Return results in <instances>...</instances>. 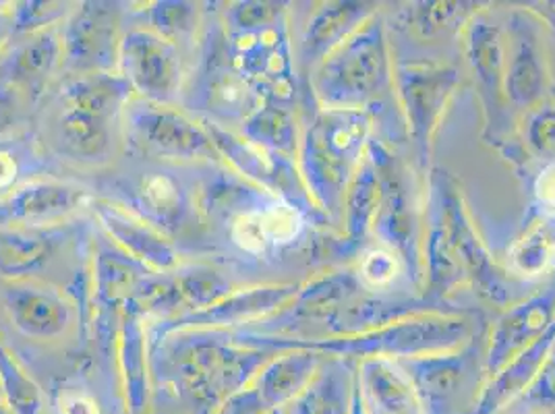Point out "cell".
I'll return each mask as SVG.
<instances>
[{
  "instance_id": "6da1fadb",
  "label": "cell",
  "mask_w": 555,
  "mask_h": 414,
  "mask_svg": "<svg viewBox=\"0 0 555 414\" xmlns=\"http://www.w3.org/2000/svg\"><path fill=\"white\" fill-rule=\"evenodd\" d=\"M164 377L202 413L247 388L255 375L276 354L266 348L241 345L229 329H189L154 346Z\"/></svg>"
},
{
  "instance_id": "7a4b0ae2",
  "label": "cell",
  "mask_w": 555,
  "mask_h": 414,
  "mask_svg": "<svg viewBox=\"0 0 555 414\" xmlns=\"http://www.w3.org/2000/svg\"><path fill=\"white\" fill-rule=\"evenodd\" d=\"M481 323L466 313H425L402 322L390 323L377 329L352 336L334 338H295L272 336L254 329L234 332L241 345L266 348L272 352L282 350H313L322 357H340L350 361L363 359H411L423 354L448 352L466 345Z\"/></svg>"
},
{
  "instance_id": "3957f363",
  "label": "cell",
  "mask_w": 555,
  "mask_h": 414,
  "mask_svg": "<svg viewBox=\"0 0 555 414\" xmlns=\"http://www.w3.org/2000/svg\"><path fill=\"white\" fill-rule=\"evenodd\" d=\"M373 138L370 111L318 106L301 129L297 166L313 204L340 220L347 191Z\"/></svg>"
},
{
  "instance_id": "277c9868",
  "label": "cell",
  "mask_w": 555,
  "mask_h": 414,
  "mask_svg": "<svg viewBox=\"0 0 555 414\" xmlns=\"http://www.w3.org/2000/svg\"><path fill=\"white\" fill-rule=\"evenodd\" d=\"M392 86V59L379 13L332 50L311 77L315 104L322 108L370 111Z\"/></svg>"
},
{
  "instance_id": "5b68a950",
  "label": "cell",
  "mask_w": 555,
  "mask_h": 414,
  "mask_svg": "<svg viewBox=\"0 0 555 414\" xmlns=\"http://www.w3.org/2000/svg\"><path fill=\"white\" fill-rule=\"evenodd\" d=\"M487 327L454 350L396 361L411 381L421 414H473L487 379Z\"/></svg>"
},
{
  "instance_id": "8992f818",
  "label": "cell",
  "mask_w": 555,
  "mask_h": 414,
  "mask_svg": "<svg viewBox=\"0 0 555 414\" xmlns=\"http://www.w3.org/2000/svg\"><path fill=\"white\" fill-rule=\"evenodd\" d=\"M367 156L375 164L379 179V202L371 232L382 247L402 259L409 277L421 284L423 232L413 181L409 179L404 164L382 139L371 138Z\"/></svg>"
},
{
  "instance_id": "52a82bcc",
  "label": "cell",
  "mask_w": 555,
  "mask_h": 414,
  "mask_svg": "<svg viewBox=\"0 0 555 414\" xmlns=\"http://www.w3.org/2000/svg\"><path fill=\"white\" fill-rule=\"evenodd\" d=\"M427 202L440 214L448 243L466 280L473 282L477 293L491 302L508 305L514 300V280L493 261L479 232L475 229L459 183L443 170L429 174Z\"/></svg>"
},
{
  "instance_id": "ba28073f",
  "label": "cell",
  "mask_w": 555,
  "mask_h": 414,
  "mask_svg": "<svg viewBox=\"0 0 555 414\" xmlns=\"http://www.w3.org/2000/svg\"><path fill=\"white\" fill-rule=\"evenodd\" d=\"M204 122L208 127L209 138L220 160L227 161L236 177L297 207L309 220V224L330 222L313 204L307 186L302 183L301 172L295 158L263 150L251 141H247L241 133L227 129L222 125H216L209 120Z\"/></svg>"
},
{
  "instance_id": "9c48e42d",
  "label": "cell",
  "mask_w": 555,
  "mask_h": 414,
  "mask_svg": "<svg viewBox=\"0 0 555 414\" xmlns=\"http://www.w3.org/2000/svg\"><path fill=\"white\" fill-rule=\"evenodd\" d=\"M127 133L139 152L175 161L220 160L204 120L170 104L133 98L125 108Z\"/></svg>"
},
{
  "instance_id": "30bf717a",
  "label": "cell",
  "mask_w": 555,
  "mask_h": 414,
  "mask_svg": "<svg viewBox=\"0 0 555 414\" xmlns=\"http://www.w3.org/2000/svg\"><path fill=\"white\" fill-rule=\"evenodd\" d=\"M227 56L263 102L293 106L297 83L286 20L257 31H229Z\"/></svg>"
},
{
  "instance_id": "8fae6325",
  "label": "cell",
  "mask_w": 555,
  "mask_h": 414,
  "mask_svg": "<svg viewBox=\"0 0 555 414\" xmlns=\"http://www.w3.org/2000/svg\"><path fill=\"white\" fill-rule=\"evenodd\" d=\"M393 86L409 138L413 139L418 161L425 168L448 100L459 86V73L438 63H404L393 69Z\"/></svg>"
},
{
  "instance_id": "7c38bea8",
  "label": "cell",
  "mask_w": 555,
  "mask_h": 414,
  "mask_svg": "<svg viewBox=\"0 0 555 414\" xmlns=\"http://www.w3.org/2000/svg\"><path fill=\"white\" fill-rule=\"evenodd\" d=\"M116 70L125 77L139 100L175 104L183 88L181 50L150 27L125 31Z\"/></svg>"
},
{
  "instance_id": "4fadbf2b",
  "label": "cell",
  "mask_w": 555,
  "mask_h": 414,
  "mask_svg": "<svg viewBox=\"0 0 555 414\" xmlns=\"http://www.w3.org/2000/svg\"><path fill=\"white\" fill-rule=\"evenodd\" d=\"M301 284L272 282L234 288L224 299L199 311H189L172 318H163L147 334L156 345L166 336L189 329H231L245 323H259L278 313L299 293Z\"/></svg>"
},
{
  "instance_id": "5bb4252c",
  "label": "cell",
  "mask_w": 555,
  "mask_h": 414,
  "mask_svg": "<svg viewBox=\"0 0 555 414\" xmlns=\"http://www.w3.org/2000/svg\"><path fill=\"white\" fill-rule=\"evenodd\" d=\"M120 13L113 2H81L61 29L63 67L75 75L116 70L122 42Z\"/></svg>"
},
{
  "instance_id": "9a60e30c",
  "label": "cell",
  "mask_w": 555,
  "mask_h": 414,
  "mask_svg": "<svg viewBox=\"0 0 555 414\" xmlns=\"http://www.w3.org/2000/svg\"><path fill=\"white\" fill-rule=\"evenodd\" d=\"M0 302L11 325L34 340H56L73 325V305L56 288L34 277L2 280Z\"/></svg>"
},
{
  "instance_id": "2e32d148",
  "label": "cell",
  "mask_w": 555,
  "mask_h": 414,
  "mask_svg": "<svg viewBox=\"0 0 555 414\" xmlns=\"http://www.w3.org/2000/svg\"><path fill=\"white\" fill-rule=\"evenodd\" d=\"M555 323V277L529 299L518 300L487 327V377L537 342Z\"/></svg>"
},
{
  "instance_id": "e0dca14e",
  "label": "cell",
  "mask_w": 555,
  "mask_h": 414,
  "mask_svg": "<svg viewBox=\"0 0 555 414\" xmlns=\"http://www.w3.org/2000/svg\"><path fill=\"white\" fill-rule=\"evenodd\" d=\"M90 191L79 184L38 179L15 186L0 197V229L61 224L92 204Z\"/></svg>"
},
{
  "instance_id": "ac0fdd59",
  "label": "cell",
  "mask_w": 555,
  "mask_h": 414,
  "mask_svg": "<svg viewBox=\"0 0 555 414\" xmlns=\"http://www.w3.org/2000/svg\"><path fill=\"white\" fill-rule=\"evenodd\" d=\"M90 207L106 238L152 272L166 274L181 266L179 251L170 243V238L156 227L147 224L143 218H139L129 207L111 199H92Z\"/></svg>"
},
{
  "instance_id": "d6986e66",
  "label": "cell",
  "mask_w": 555,
  "mask_h": 414,
  "mask_svg": "<svg viewBox=\"0 0 555 414\" xmlns=\"http://www.w3.org/2000/svg\"><path fill=\"white\" fill-rule=\"evenodd\" d=\"M59 67H63V38L61 29L52 27L7 48L0 59V83L11 90L42 92Z\"/></svg>"
},
{
  "instance_id": "ffe728a7",
  "label": "cell",
  "mask_w": 555,
  "mask_h": 414,
  "mask_svg": "<svg viewBox=\"0 0 555 414\" xmlns=\"http://www.w3.org/2000/svg\"><path fill=\"white\" fill-rule=\"evenodd\" d=\"M67 241V227H9L0 229V276L27 280L38 274Z\"/></svg>"
},
{
  "instance_id": "44dd1931",
  "label": "cell",
  "mask_w": 555,
  "mask_h": 414,
  "mask_svg": "<svg viewBox=\"0 0 555 414\" xmlns=\"http://www.w3.org/2000/svg\"><path fill=\"white\" fill-rule=\"evenodd\" d=\"M154 272L131 255L120 251L115 243L102 238L93 251V297L106 307H131L141 286Z\"/></svg>"
},
{
  "instance_id": "7402d4cb",
  "label": "cell",
  "mask_w": 555,
  "mask_h": 414,
  "mask_svg": "<svg viewBox=\"0 0 555 414\" xmlns=\"http://www.w3.org/2000/svg\"><path fill=\"white\" fill-rule=\"evenodd\" d=\"M375 13V4L367 2H330L318 9L302 34V63L318 67L332 50L340 47Z\"/></svg>"
},
{
  "instance_id": "603a6c76",
  "label": "cell",
  "mask_w": 555,
  "mask_h": 414,
  "mask_svg": "<svg viewBox=\"0 0 555 414\" xmlns=\"http://www.w3.org/2000/svg\"><path fill=\"white\" fill-rule=\"evenodd\" d=\"M324 359L313 350H282L255 375L251 386L270 411H284L311 384Z\"/></svg>"
},
{
  "instance_id": "cb8c5ba5",
  "label": "cell",
  "mask_w": 555,
  "mask_h": 414,
  "mask_svg": "<svg viewBox=\"0 0 555 414\" xmlns=\"http://www.w3.org/2000/svg\"><path fill=\"white\" fill-rule=\"evenodd\" d=\"M554 342L555 323L537 342L525 348L520 354H516L509 363L487 379L479 404L473 414H500L508 411L522 396V391L531 386Z\"/></svg>"
},
{
  "instance_id": "d4e9b609",
  "label": "cell",
  "mask_w": 555,
  "mask_h": 414,
  "mask_svg": "<svg viewBox=\"0 0 555 414\" xmlns=\"http://www.w3.org/2000/svg\"><path fill=\"white\" fill-rule=\"evenodd\" d=\"M509 38L514 47L508 54L504 90L512 104L531 106L545 90V67L539 34L531 24H527V17L516 15Z\"/></svg>"
},
{
  "instance_id": "484cf974",
  "label": "cell",
  "mask_w": 555,
  "mask_h": 414,
  "mask_svg": "<svg viewBox=\"0 0 555 414\" xmlns=\"http://www.w3.org/2000/svg\"><path fill=\"white\" fill-rule=\"evenodd\" d=\"M150 334L143 325V313L135 307L125 309L118 334V368L122 379L125 404L131 414H141L150 400Z\"/></svg>"
},
{
  "instance_id": "4316f807",
  "label": "cell",
  "mask_w": 555,
  "mask_h": 414,
  "mask_svg": "<svg viewBox=\"0 0 555 414\" xmlns=\"http://www.w3.org/2000/svg\"><path fill=\"white\" fill-rule=\"evenodd\" d=\"M357 379L367 414H421L411 381L390 359H363Z\"/></svg>"
},
{
  "instance_id": "83f0119b",
  "label": "cell",
  "mask_w": 555,
  "mask_h": 414,
  "mask_svg": "<svg viewBox=\"0 0 555 414\" xmlns=\"http://www.w3.org/2000/svg\"><path fill=\"white\" fill-rule=\"evenodd\" d=\"M354 375V361L325 357L311 384L284 409V414H350Z\"/></svg>"
},
{
  "instance_id": "f1b7e54d",
  "label": "cell",
  "mask_w": 555,
  "mask_h": 414,
  "mask_svg": "<svg viewBox=\"0 0 555 414\" xmlns=\"http://www.w3.org/2000/svg\"><path fill=\"white\" fill-rule=\"evenodd\" d=\"M131 206L139 218L164 234L179 231L189 211V193L179 179L166 172H152L139 179L131 191Z\"/></svg>"
},
{
  "instance_id": "f546056e",
  "label": "cell",
  "mask_w": 555,
  "mask_h": 414,
  "mask_svg": "<svg viewBox=\"0 0 555 414\" xmlns=\"http://www.w3.org/2000/svg\"><path fill=\"white\" fill-rule=\"evenodd\" d=\"M133 98L135 93L118 70L75 75L61 90L63 104L92 113L108 122L125 113Z\"/></svg>"
},
{
  "instance_id": "4dcf8cb0",
  "label": "cell",
  "mask_w": 555,
  "mask_h": 414,
  "mask_svg": "<svg viewBox=\"0 0 555 414\" xmlns=\"http://www.w3.org/2000/svg\"><path fill=\"white\" fill-rule=\"evenodd\" d=\"M202 102L204 111L209 113V122L224 127L229 122L243 125V120L251 115L263 100L243 75H238L231 65H227L209 70L202 86Z\"/></svg>"
},
{
  "instance_id": "1f68e13d",
  "label": "cell",
  "mask_w": 555,
  "mask_h": 414,
  "mask_svg": "<svg viewBox=\"0 0 555 414\" xmlns=\"http://www.w3.org/2000/svg\"><path fill=\"white\" fill-rule=\"evenodd\" d=\"M377 202H379V179H377L375 164L365 154V160L348 186L347 199H345L343 222L347 224L345 227L347 232L343 236V243H338L336 247L340 257L363 249L373 227Z\"/></svg>"
},
{
  "instance_id": "d6a6232c",
  "label": "cell",
  "mask_w": 555,
  "mask_h": 414,
  "mask_svg": "<svg viewBox=\"0 0 555 414\" xmlns=\"http://www.w3.org/2000/svg\"><path fill=\"white\" fill-rule=\"evenodd\" d=\"M108 120L63 104L56 118V141L61 150L75 160L95 161L108 156L113 135Z\"/></svg>"
},
{
  "instance_id": "836d02e7",
  "label": "cell",
  "mask_w": 555,
  "mask_h": 414,
  "mask_svg": "<svg viewBox=\"0 0 555 414\" xmlns=\"http://www.w3.org/2000/svg\"><path fill=\"white\" fill-rule=\"evenodd\" d=\"M241 135L263 150L297 160L301 129L293 106L261 102L254 113L243 120Z\"/></svg>"
},
{
  "instance_id": "e575fe53",
  "label": "cell",
  "mask_w": 555,
  "mask_h": 414,
  "mask_svg": "<svg viewBox=\"0 0 555 414\" xmlns=\"http://www.w3.org/2000/svg\"><path fill=\"white\" fill-rule=\"evenodd\" d=\"M468 61L475 75L479 77L487 95L493 104L504 95V77H506V50L502 47L500 27L486 17H475L468 24L466 34Z\"/></svg>"
},
{
  "instance_id": "d590c367",
  "label": "cell",
  "mask_w": 555,
  "mask_h": 414,
  "mask_svg": "<svg viewBox=\"0 0 555 414\" xmlns=\"http://www.w3.org/2000/svg\"><path fill=\"white\" fill-rule=\"evenodd\" d=\"M147 27L179 48L195 38L199 27V4L185 0H160L145 11Z\"/></svg>"
},
{
  "instance_id": "8d00e7d4",
  "label": "cell",
  "mask_w": 555,
  "mask_h": 414,
  "mask_svg": "<svg viewBox=\"0 0 555 414\" xmlns=\"http://www.w3.org/2000/svg\"><path fill=\"white\" fill-rule=\"evenodd\" d=\"M0 388L13 414H44V400L40 388L29 379L24 367L11 357L0 340Z\"/></svg>"
},
{
  "instance_id": "74e56055",
  "label": "cell",
  "mask_w": 555,
  "mask_h": 414,
  "mask_svg": "<svg viewBox=\"0 0 555 414\" xmlns=\"http://www.w3.org/2000/svg\"><path fill=\"white\" fill-rule=\"evenodd\" d=\"M70 11L73 9L69 2H56V0H31V2L11 4L13 34L29 36V34L59 27L69 20Z\"/></svg>"
},
{
  "instance_id": "f35d334b",
  "label": "cell",
  "mask_w": 555,
  "mask_h": 414,
  "mask_svg": "<svg viewBox=\"0 0 555 414\" xmlns=\"http://www.w3.org/2000/svg\"><path fill=\"white\" fill-rule=\"evenodd\" d=\"M354 272L370 293H377V290L390 288L406 270L398 255L377 245V247H370L361 254Z\"/></svg>"
},
{
  "instance_id": "ab89813d",
  "label": "cell",
  "mask_w": 555,
  "mask_h": 414,
  "mask_svg": "<svg viewBox=\"0 0 555 414\" xmlns=\"http://www.w3.org/2000/svg\"><path fill=\"white\" fill-rule=\"evenodd\" d=\"M286 20V9L282 2L241 0L232 2L224 11V24L229 31H257L272 27Z\"/></svg>"
},
{
  "instance_id": "60d3db41",
  "label": "cell",
  "mask_w": 555,
  "mask_h": 414,
  "mask_svg": "<svg viewBox=\"0 0 555 414\" xmlns=\"http://www.w3.org/2000/svg\"><path fill=\"white\" fill-rule=\"evenodd\" d=\"M516 414H539L555 411V342L545 357L531 386L509 406ZM508 409V411H509Z\"/></svg>"
},
{
  "instance_id": "b9f144b4",
  "label": "cell",
  "mask_w": 555,
  "mask_h": 414,
  "mask_svg": "<svg viewBox=\"0 0 555 414\" xmlns=\"http://www.w3.org/2000/svg\"><path fill=\"white\" fill-rule=\"evenodd\" d=\"M552 249L543 236L541 229L534 231L522 238L509 254L512 266L520 276H539L543 274V270L547 268L550 259H552Z\"/></svg>"
},
{
  "instance_id": "7bdbcfd3",
  "label": "cell",
  "mask_w": 555,
  "mask_h": 414,
  "mask_svg": "<svg viewBox=\"0 0 555 414\" xmlns=\"http://www.w3.org/2000/svg\"><path fill=\"white\" fill-rule=\"evenodd\" d=\"M272 413L261 400L259 391L249 384L247 388L229 396L222 404H218L211 414H268Z\"/></svg>"
},
{
  "instance_id": "ee69618b",
  "label": "cell",
  "mask_w": 555,
  "mask_h": 414,
  "mask_svg": "<svg viewBox=\"0 0 555 414\" xmlns=\"http://www.w3.org/2000/svg\"><path fill=\"white\" fill-rule=\"evenodd\" d=\"M54 404L59 414H100L95 400L83 390H61Z\"/></svg>"
},
{
  "instance_id": "f6af8a7d",
  "label": "cell",
  "mask_w": 555,
  "mask_h": 414,
  "mask_svg": "<svg viewBox=\"0 0 555 414\" xmlns=\"http://www.w3.org/2000/svg\"><path fill=\"white\" fill-rule=\"evenodd\" d=\"M20 177H22V161L17 158V154L9 145L0 143V197L11 193L17 186Z\"/></svg>"
},
{
  "instance_id": "bcb514c9",
  "label": "cell",
  "mask_w": 555,
  "mask_h": 414,
  "mask_svg": "<svg viewBox=\"0 0 555 414\" xmlns=\"http://www.w3.org/2000/svg\"><path fill=\"white\" fill-rule=\"evenodd\" d=\"M534 197L547 218L555 216V161L545 166L534 183Z\"/></svg>"
},
{
  "instance_id": "7dc6e473",
  "label": "cell",
  "mask_w": 555,
  "mask_h": 414,
  "mask_svg": "<svg viewBox=\"0 0 555 414\" xmlns=\"http://www.w3.org/2000/svg\"><path fill=\"white\" fill-rule=\"evenodd\" d=\"M531 141L539 150H555V113H541L532 120Z\"/></svg>"
},
{
  "instance_id": "c3c4849f",
  "label": "cell",
  "mask_w": 555,
  "mask_h": 414,
  "mask_svg": "<svg viewBox=\"0 0 555 414\" xmlns=\"http://www.w3.org/2000/svg\"><path fill=\"white\" fill-rule=\"evenodd\" d=\"M13 13H11V4L9 7H0V59L7 52V44L13 38Z\"/></svg>"
},
{
  "instance_id": "681fc988",
  "label": "cell",
  "mask_w": 555,
  "mask_h": 414,
  "mask_svg": "<svg viewBox=\"0 0 555 414\" xmlns=\"http://www.w3.org/2000/svg\"><path fill=\"white\" fill-rule=\"evenodd\" d=\"M13 90L0 83V131L11 122L13 118Z\"/></svg>"
},
{
  "instance_id": "f907efd6",
  "label": "cell",
  "mask_w": 555,
  "mask_h": 414,
  "mask_svg": "<svg viewBox=\"0 0 555 414\" xmlns=\"http://www.w3.org/2000/svg\"><path fill=\"white\" fill-rule=\"evenodd\" d=\"M350 414H367L365 411V402H363V393H361V386L359 379L354 375V388H352V400H350Z\"/></svg>"
},
{
  "instance_id": "816d5d0a",
  "label": "cell",
  "mask_w": 555,
  "mask_h": 414,
  "mask_svg": "<svg viewBox=\"0 0 555 414\" xmlns=\"http://www.w3.org/2000/svg\"><path fill=\"white\" fill-rule=\"evenodd\" d=\"M539 229L543 232V236H545V241H547L552 254H555V216L554 218H547Z\"/></svg>"
},
{
  "instance_id": "f5cc1de1",
  "label": "cell",
  "mask_w": 555,
  "mask_h": 414,
  "mask_svg": "<svg viewBox=\"0 0 555 414\" xmlns=\"http://www.w3.org/2000/svg\"><path fill=\"white\" fill-rule=\"evenodd\" d=\"M268 414H284V411H272V413H268Z\"/></svg>"
},
{
  "instance_id": "db71d44e",
  "label": "cell",
  "mask_w": 555,
  "mask_h": 414,
  "mask_svg": "<svg viewBox=\"0 0 555 414\" xmlns=\"http://www.w3.org/2000/svg\"><path fill=\"white\" fill-rule=\"evenodd\" d=\"M0 414H9V413H7V411H4V409H2V406H0Z\"/></svg>"
}]
</instances>
